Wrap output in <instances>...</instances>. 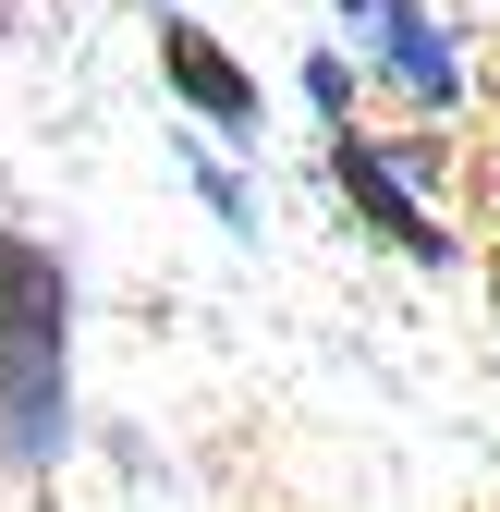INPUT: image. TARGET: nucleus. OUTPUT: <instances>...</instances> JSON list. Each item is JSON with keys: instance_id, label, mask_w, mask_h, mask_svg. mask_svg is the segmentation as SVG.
<instances>
[{"instance_id": "6e6552de", "label": "nucleus", "mask_w": 500, "mask_h": 512, "mask_svg": "<svg viewBox=\"0 0 500 512\" xmlns=\"http://www.w3.org/2000/svg\"><path fill=\"white\" fill-rule=\"evenodd\" d=\"M0 49H13V0H0Z\"/></svg>"}, {"instance_id": "f03ea898", "label": "nucleus", "mask_w": 500, "mask_h": 512, "mask_svg": "<svg viewBox=\"0 0 500 512\" xmlns=\"http://www.w3.org/2000/svg\"><path fill=\"white\" fill-rule=\"evenodd\" d=\"M318 171H330V196L354 208V232L366 244H391L403 269H464V232L427 208V183L366 135V122H318Z\"/></svg>"}, {"instance_id": "7ed1b4c3", "label": "nucleus", "mask_w": 500, "mask_h": 512, "mask_svg": "<svg viewBox=\"0 0 500 512\" xmlns=\"http://www.w3.org/2000/svg\"><path fill=\"white\" fill-rule=\"evenodd\" d=\"M159 86L183 98V122H208L220 147H257V135H269V86H257V61H244L220 25H196V13H159Z\"/></svg>"}, {"instance_id": "0eeeda50", "label": "nucleus", "mask_w": 500, "mask_h": 512, "mask_svg": "<svg viewBox=\"0 0 500 512\" xmlns=\"http://www.w3.org/2000/svg\"><path fill=\"white\" fill-rule=\"evenodd\" d=\"M330 13H342V25H366V13H379V0H330Z\"/></svg>"}, {"instance_id": "20e7f679", "label": "nucleus", "mask_w": 500, "mask_h": 512, "mask_svg": "<svg viewBox=\"0 0 500 512\" xmlns=\"http://www.w3.org/2000/svg\"><path fill=\"white\" fill-rule=\"evenodd\" d=\"M366 61H379V86L415 98L427 122L464 110V37L427 13V0H379V13H366Z\"/></svg>"}, {"instance_id": "f257e3e1", "label": "nucleus", "mask_w": 500, "mask_h": 512, "mask_svg": "<svg viewBox=\"0 0 500 512\" xmlns=\"http://www.w3.org/2000/svg\"><path fill=\"white\" fill-rule=\"evenodd\" d=\"M74 452V269L0 220V464L61 476Z\"/></svg>"}, {"instance_id": "39448f33", "label": "nucleus", "mask_w": 500, "mask_h": 512, "mask_svg": "<svg viewBox=\"0 0 500 512\" xmlns=\"http://www.w3.org/2000/svg\"><path fill=\"white\" fill-rule=\"evenodd\" d=\"M183 183L208 196V220H220V232H244V244L269 232V196H257V183H244V171H232L220 147H183Z\"/></svg>"}, {"instance_id": "423d86ee", "label": "nucleus", "mask_w": 500, "mask_h": 512, "mask_svg": "<svg viewBox=\"0 0 500 512\" xmlns=\"http://www.w3.org/2000/svg\"><path fill=\"white\" fill-rule=\"evenodd\" d=\"M305 110H318V122H354V61H342V49L305 61Z\"/></svg>"}]
</instances>
